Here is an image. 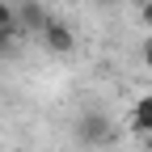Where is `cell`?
Instances as JSON below:
<instances>
[{
	"label": "cell",
	"instance_id": "6da1fadb",
	"mask_svg": "<svg viewBox=\"0 0 152 152\" xmlns=\"http://www.w3.org/2000/svg\"><path fill=\"white\" fill-rule=\"evenodd\" d=\"M76 140H80V144H93V148H97V144H110L114 140V127H110V118H106L102 110H85L80 118H76Z\"/></svg>",
	"mask_w": 152,
	"mask_h": 152
},
{
	"label": "cell",
	"instance_id": "7a4b0ae2",
	"mask_svg": "<svg viewBox=\"0 0 152 152\" xmlns=\"http://www.w3.org/2000/svg\"><path fill=\"white\" fill-rule=\"evenodd\" d=\"M38 38H42V47H47V51H55V55H72V51H76V34H72V26H68V21H59V17H51L47 30L38 34Z\"/></svg>",
	"mask_w": 152,
	"mask_h": 152
},
{
	"label": "cell",
	"instance_id": "3957f363",
	"mask_svg": "<svg viewBox=\"0 0 152 152\" xmlns=\"http://www.w3.org/2000/svg\"><path fill=\"white\" fill-rule=\"evenodd\" d=\"M51 17H55V13H47V4H42V0H17V21H21V30L42 34Z\"/></svg>",
	"mask_w": 152,
	"mask_h": 152
},
{
	"label": "cell",
	"instance_id": "277c9868",
	"mask_svg": "<svg viewBox=\"0 0 152 152\" xmlns=\"http://www.w3.org/2000/svg\"><path fill=\"white\" fill-rule=\"evenodd\" d=\"M127 127L135 131V135H148V131H152V93H144V97L131 106V118H127Z\"/></svg>",
	"mask_w": 152,
	"mask_h": 152
},
{
	"label": "cell",
	"instance_id": "5b68a950",
	"mask_svg": "<svg viewBox=\"0 0 152 152\" xmlns=\"http://www.w3.org/2000/svg\"><path fill=\"white\" fill-rule=\"evenodd\" d=\"M17 26H0V59H4V55H13V47H17Z\"/></svg>",
	"mask_w": 152,
	"mask_h": 152
},
{
	"label": "cell",
	"instance_id": "8992f818",
	"mask_svg": "<svg viewBox=\"0 0 152 152\" xmlns=\"http://www.w3.org/2000/svg\"><path fill=\"white\" fill-rule=\"evenodd\" d=\"M0 26H17V30H21V21H17V4H13V0H0ZM26 34V30H21Z\"/></svg>",
	"mask_w": 152,
	"mask_h": 152
},
{
	"label": "cell",
	"instance_id": "52a82bcc",
	"mask_svg": "<svg viewBox=\"0 0 152 152\" xmlns=\"http://www.w3.org/2000/svg\"><path fill=\"white\" fill-rule=\"evenodd\" d=\"M140 21L152 30V0H144V9H140Z\"/></svg>",
	"mask_w": 152,
	"mask_h": 152
},
{
	"label": "cell",
	"instance_id": "ba28073f",
	"mask_svg": "<svg viewBox=\"0 0 152 152\" xmlns=\"http://www.w3.org/2000/svg\"><path fill=\"white\" fill-rule=\"evenodd\" d=\"M140 59L152 68V38H144V47H140Z\"/></svg>",
	"mask_w": 152,
	"mask_h": 152
},
{
	"label": "cell",
	"instance_id": "9c48e42d",
	"mask_svg": "<svg viewBox=\"0 0 152 152\" xmlns=\"http://www.w3.org/2000/svg\"><path fill=\"white\" fill-rule=\"evenodd\" d=\"M140 144H144V152H152V131H148V135H140Z\"/></svg>",
	"mask_w": 152,
	"mask_h": 152
},
{
	"label": "cell",
	"instance_id": "30bf717a",
	"mask_svg": "<svg viewBox=\"0 0 152 152\" xmlns=\"http://www.w3.org/2000/svg\"><path fill=\"white\" fill-rule=\"evenodd\" d=\"M97 4H106V9H110V4H114V0H97Z\"/></svg>",
	"mask_w": 152,
	"mask_h": 152
}]
</instances>
